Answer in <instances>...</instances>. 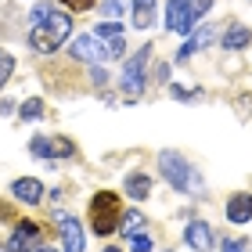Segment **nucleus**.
Segmentation results:
<instances>
[{
    "label": "nucleus",
    "mask_w": 252,
    "mask_h": 252,
    "mask_svg": "<svg viewBox=\"0 0 252 252\" xmlns=\"http://www.w3.org/2000/svg\"><path fill=\"white\" fill-rule=\"evenodd\" d=\"M58 231H62L65 252H83V231H79V220H72V216H58Z\"/></svg>",
    "instance_id": "9b49d317"
},
{
    "label": "nucleus",
    "mask_w": 252,
    "mask_h": 252,
    "mask_svg": "<svg viewBox=\"0 0 252 252\" xmlns=\"http://www.w3.org/2000/svg\"><path fill=\"white\" fill-rule=\"evenodd\" d=\"M90 76H94V83H97V87H105V83H108V72H105L101 65H94V72H90Z\"/></svg>",
    "instance_id": "a878e982"
},
{
    "label": "nucleus",
    "mask_w": 252,
    "mask_h": 252,
    "mask_svg": "<svg viewBox=\"0 0 252 252\" xmlns=\"http://www.w3.org/2000/svg\"><path fill=\"white\" fill-rule=\"evenodd\" d=\"M123 47H126V43H123V36H116V40H108L105 54H108V58H123Z\"/></svg>",
    "instance_id": "b1692460"
},
{
    "label": "nucleus",
    "mask_w": 252,
    "mask_h": 252,
    "mask_svg": "<svg viewBox=\"0 0 252 252\" xmlns=\"http://www.w3.org/2000/svg\"><path fill=\"white\" fill-rule=\"evenodd\" d=\"M158 169H162V177H166L177 191H198V177H194V169L184 162V155L162 152V155H158Z\"/></svg>",
    "instance_id": "20e7f679"
},
{
    "label": "nucleus",
    "mask_w": 252,
    "mask_h": 252,
    "mask_svg": "<svg viewBox=\"0 0 252 252\" xmlns=\"http://www.w3.org/2000/svg\"><path fill=\"white\" fill-rule=\"evenodd\" d=\"M11 72H15V58H11V51H0V87L11 79Z\"/></svg>",
    "instance_id": "a211bd4d"
},
{
    "label": "nucleus",
    "mask_w": 252,
    "mask_h": 252,
    "mask_svg": "<svg viewBox=\"0 0 252 252\" xmlns=\"http://www.w3.org/2000/svg\"><path fill=\"white\" fill-rule=\"evenodd\" d=\"M40 116H43L40 97H32V101H26V105H22V119H40Z\"/></svg>",
    "instance_id": "aec40b11"
},
{
    "label": "nucleus",
    "mask_w": 252,
    "mask_h": 252,
    "mask_svg": "<svg viewBox=\"0 0 252 252\" xmlns=\"http://www.w3.org/2000/svg\"><path fill=\"white\" fill-rule=\"evenodd\" d=\"M205 43H213V29H198V32H194L191 40H184V47L177 51V62H184V58H191V54H194V51H202Z\"/></svg>",
    "instance_id": "4468645a"
},
{
    "label": "nucleus",
    "mask_w": 252,
    "mask_h": 252,
    "mask_svg": "<svg viewBox=\"0 0 252 252\" xmlns=\"http://www.w3.org/2000/svg\"><path fill=\"white\" fill-rule=\"evenodd\" d=\"M148 58H152V47H141L133 58H126V65H123V90H130V94H141Z\"/></svg>",
    "instance_id": "423d86ee"
},
{
    "label": "nucleus",
    "mask_w": 252,
    "mask_h": 252,
    "mask_svg": "<svg viewBox=\"0 0 252 252\" xmlns=\"http://www.w3.org/2000/svg\"><path fill=\"white\" fill-rule=\"evenodd\" d=\"M105 252H119V249H105Z\"/></svg>",
    "instance_id": "cd10ccee"
},
{
    "label": "nucleus",
    "mask_w": 252,
    "mask_h": 252,
    "mask_svg": "<svg viewBox=\"0 0 252 252\" xmlns=\"http://www.w3.org/2000/svg\"><path fill=\"white\" fill-rule=\"evenodd\" d=\"M68 54H72V58H79V62H94V65H97L101 58H108L97 36H76L72 47H68Z\"/></svg>",
    "instance_id": "6e6552de"
},
{
    "label": "nucleus",
    "mask_w": 252,
    "mask_h": 252,
    "mask_svg": "<svg viewBox=\"0 0 252 252\" xmlns=\"http://www.w3.org/2000/svg\"><path fill=\"white\" fill-rule=\"evenodd\" d=\"M123 227H126V234H141V227H144V213H126V220H123Z\"/></svg>",
    "instance_id": "6ab92c4d"
},
{
    "label": "nucleus",
    "mask_w": 252,
    "mask_h": 252,
    "mask_svg": "<svg viewBox=\"0 0 252 252\" xmlns=\"http://www.w3.org/2000/svg\"><path fill=\"white\" fill-rule=\"evenodd\" d=\"M51 15H54V7H51V4H36V7H32V15H29V18H32V26H36V22L51 18Z\"/></svg>",
    "instance_id": "4be33fe9"
},
{
    "label": "nucleus",
    "mask_w": 252,
    "mask_h": 252,
    "mask_svg": "<svg viewBox=\"0 0 252 252\" xmlns=\"http://www.w3.org/2000/svg\"><path fill=\"white\" fill-rule=\"evenodd\" d=\"M209 4L213 0H169L166 4V26L173 32H191L194 22L209 11Z\"/></svg>",
    "instance_id": "7ed1b4c3"
},
{
    "label": "nucleus",
    "mask_w": 252,
    "mask_h": 252,
    "mask_svg": "<svg viewBox=\"0 0 252 252\" xmlns=\"http://www.w3.org/2000/svg\"><path fill=\"white\" fill-rule=\"evenodd\" d=\"M130 245H133V252H152V238H144V234H130Z\"/></svg>",
    "instance_id": "5701e85b"
},
{
    "label": "nucleus",
    "mask_w": 252,
    "mask_h": 252,
    "mask_svg": "<svg viewBox=\"0 0 252 252\" xmlns=\"http://www.w3.org/2000/svg\"><path fill=\"white\" fill-rule=\"evenodd\" d=\"M184 242L194 249V252H209L213 249V231H209V223L205 220H191L184 227Z\"/></svg>",
    "instance_id": "1a4fd4ad"
},
{
    "label": "nucleus",
    "mask_w": 252,
    "mask_h": 252,
    "mask_svg": "<svg viewBox=\"0 0 252 252\" xmlns=\"http://www.w3.org/2000/svg\"><path fill=\"white\" fill-rule=\"evenodd\" d=\"M123 220V202L116 191H97L94 198H90V227H94V234L108 238L112 231L119 227Z\"/></svg>",
    "instance_id": "f03ea898"
},
{
    "label": "nucleus",
    "mask_w": 252,
    "mask_h": 252,
    "mask_svg": "<svg viewBox=\"0 0 252 252\" xmlns=\"http://www.w3.org/2000/svg\"><path fill=\"white\" fill-rule=\"evenodd\" d=\"M29 152L36 155V158H47V162H62V158H68L76 152L72 141H65V137H32L29 141Z\"/></svg>",
    "instance_id": "39448f33"
},
{
    "label": "nucleus",
    "mask_w": 252,
    "mask_h": 252,
    "mask_svg": "<svg viewBox=\"0 0 252 252\" xmlns=\"http://www.w3.org/2000/svg\"><path fill=\"white\" fill-rule=\"evenodd\" d=\"M11 194H15L18 202H26V205H40L43 202V184L32 180V177H18L15 184H11Z\"/></svg>",
    "instance_id": "9d476101"
},
{
    "label": "nucleus",
    "mask_w": 252,
    "mask_h": 252,
    "mask_svg": "<svg viewBox=\"0 0 252 252\" xmlns=\"http://www.w3.org/2000/svg\"><path fill=\"white\" fill-rule=\"evenodd\" d=\"M97 11H101L105 18H119V15H123V4H119V0H105Z\"/></svg>",
    "instance_id": "412c9836"
},
{
    "label": "nucleus",
    "mask_w": 252,
    "mask_h": 252,
    "mask_svg": "<svg viewBox=\"0 0 252 252\" xmlns=\"http://www.w3.org/2000/svg\"><path fill=\"white\" fill-rule=\"evenodd\" d=\"M68 32H72V18H68L65 11H54L51 18H43L29 29V47L40 51V54H51L68 40Z\"/></svg>",
    "instance_id": "f257e3e1"
},
{
    "label": "nucleus",
    "mask_w": 252,
    "mask_h": 252,
    "mask_svg": "<svg viewBox=\"0 0 252 252\" xmlns=\"http://www.w3.org/2000/svg\"><path fill=\"white\" fill-rule=\"evenodd\" d=\"M40 249V227L32 220H18L15 234H11V252H32Z\"/></svg>",
    "instance_id": "0eeeda50"
},
{
    "label": "nucleus",
    "mask_w": 252,
    "mask_h": 252,
    "mask_svg": "<svg viewBox=\"0 0 252 252\" xmlns=\"http://www.w3.org/2000/svg\"><path fill=\"white\" fill-rule=\"evenodd\" d=\"M166 252H169V249H166Z\"/></svg>",
    "instance_id": "c85d7f7f"
},
{
    "label": "nucleus",
    "mask_w": 252,
    "mask_h": 252,
    "mask_svg": "<svg viewBox=\"0 0 252 252\" xmlns=\"http://www.w3.org/2000/svg\"><path fill=\"white\" fill-rule=\"evenodd\" d=\"M155 22V0H133V26L148 29Z\"/></svg>",
    "instance_id": "2eb2a0df"
},
{
    "label": "nucleus",
    "mask_w": 252,
    "mask_h": 252,
    "mask_svg": "<svg viewBox=\"0 0 252 252\" xmlns=\"http://www.w3.org/2000/svg\"><path fill=\"white\" fill-rule=\"evenodd\" d=\"M227 220H231V223H249L252 220V194L249 191L234 194V198L227 202Z\"/></svg>",
    "instance_id": "f8f14e48"
},
{
    "label": "nucleus",
    "mask_w": 252,
    "mask_h": 252,
    "mask_svg": "<svg viewBox=\"0 0 252 252\" xmlns=\"http://www.w3.org/2000/svg\"><path fill=\"white\" fill-rule=\"evenodd\" d=\"M223 252H245V245H242V242H227Z\"/></svg>",
    "instance_id": "bb28decb"
},
{
    "label": "nucleus",
    "mask_w": 252,
    "mask_h": 252,
    "mask_svg": "<svg viewBox=\"0 0 252 252\" xmlns=\"http://www.w3.org/2000/svg\"><path fill=\"white\" fill-rule=\"evenodd\" d=\"M249 40H252V32H249L245 26H238V22H234V26L223 32V47H227V51H242Z\"/></svg>",
    "instance_id": "dca6fc26"
},
{
    "label": "nucleus",
    "mask_w": 252,
    "mask_h": 252,
    "mask_svg": "<svg viewBox=\"0 0 252 252\" xmlns=\"http://www.w3.org/2000/svg\"><path fill=\"white\" fill-rule=\"evenodd\" d=\"M126 194H130V198H148V194H152V177L148 173H130L126 177Z\"/></svg>",
    "instance_id": "ddd939ff"
},
{
    "label": "nucleus",
    "mask_w": 252,
    "mask_h": 252,
    "mask_svg": "<svg viewBox=\"0 0 252 252\" xmlns=\"http://www.w3.org/2000/svg\"><path fill=\"white\" fill-rule=\"evenodd\" d=\"M94 36L97 40H116V36H123V26H119V22H101Z\"/></svg>",
    "instance_id": "f3484780"
},
{
    "label": "nucleus",
    "mask_w": 252,
    "mask_h": 252,
    "mask_svg": "<svg viewBox=\"0 0 252 252\" xmlns=\"http://www.w3.org/2000/svg\"><path fill=\"white\" fill-rule=\"evenodd\" d=\"M62 4L68 11H90V7H94V0H62Z\"/></svg>",
    "instance_id": "393cba45"
}]
</instances>
